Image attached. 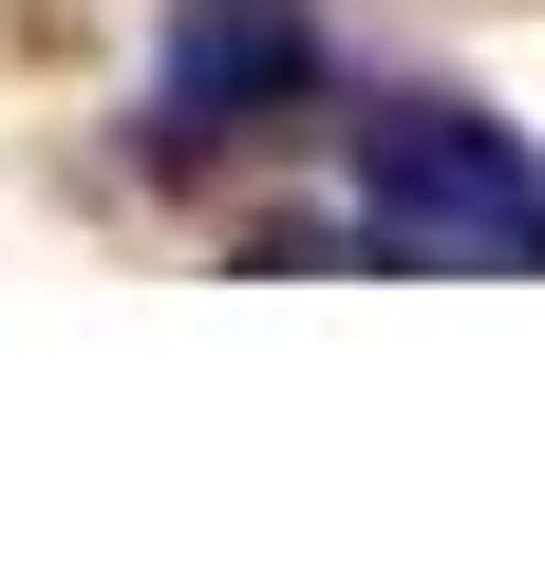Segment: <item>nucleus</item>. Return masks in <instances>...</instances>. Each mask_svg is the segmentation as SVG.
<instances>
[{
    "instance_id": "obj_1",
    "label": "nucleus",
    "mask_w": 545,
    "mask_h": 564,
    "mask_svg": "<svg viewBox=\"0 0 545 564\" xmlns=\"http://www.w3.org/2000/svg\"><path fill=\"white\" fill-rule=\"evenodd\" d=\"M339 170H358V245H377V263H451V282L545 263V151H526L508 113L433 95V76L358 95V113H339Z\"/></svg>"
},
{
    "instance_id": "obj_2",
    "label": "nucleus",
    "mask_w": 545,
    "mask_h": 564,
    "mask_svg": "<svg viewBox=\"0 0 545 564\" xmlns=\"http://www.w3.org/2000/svg\"><path fill=\"white\" fill-rule=\"evenodd\" d=\"M320 95V0H170V57H151V151L207 170V151H263Z\"/></svg>"
}]
</instances>
